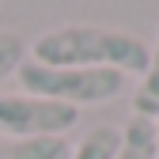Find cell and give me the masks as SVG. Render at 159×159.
Here are the masks:
<instances>
[{
    "instance_id": "cell-8",
    "label": "cell",
    "mask_w": 159,
    "mask_h": 159,
    "mask_svg": "<svg viewBox=\"0 0 159 159\" xmlns=\"http://www.w3.org/2000/svg\"><path fill=\"white\" fill-rule=\"evenodd\" d=\"M27 61V42L15 30H0V80L15 76V68Z\"/></svg>"
},
{
    "instance_id": "cell-6",
    "label": "cell",
    "mask_w": 159,
    "mask_h": 159,
    "mask_svg": "<svg viewBox=\"0 0 159 159\" xmlns=\"http://www.w3.org/2000/svg\"><path fill=\"white\" fill-rule=\"evenodd\" d=\"M133 114L148 117V121L159 117V34H155L152 57H148V68L140 76V87H136V95H133Z\"/></svg>"
},
{
    "instance_id": "cell-5",
    "label": "cell",
    "mask_w": 159,
    "mask_h": 159,
    "mask_svg": "<svg viewBox=\"0 0 159 159\" xmlns=\"http://www.w3.org/2000/svg\"><path fill=\"white\" fill-rule=\"evenodd\" d=\"M117 148H121V129L117 125H98V129H87L76 140L68 159H114Z\"/></svg>"
},
{
    "instance_id": "cell-9",
    "label": "cell",
    "mask_w": 159,
    "mask_h": 159,
    "mask_svg": "<svg viewBox=\"0 0 159 159\" xmlns=\"http://www.w3.org/2000/svg\"><path fill=\"white\" fill-rule=\"evenodd\" d=\"M155 159H159V117H155Z\"/></svg>"
},
{
    "instance_id": "cell-4",
    "label": "cell",
    "mask_w": 159,
    "mask_h": 159,
    "mask_svg": "<svg viewBox=\"0 0 159 159\" xmlns=\"http://www.w3.org/2000/svg\"><path fill=\"white\" fill-rule=\"evenodd\" d=\"M114 159H155V121L133 114L121 129V148Z\"/></svg>"
},
{
    "instance_id": "cell-7",
    "label": "cell",
    "mask_w": 159,
    "mask_h": 159,
    "mask_svg": "<svg viewBox=\"0 0 159 159\" xmlns=\"http://www.w3.org/2000/svg\"><path fill=\"white\" fill-rule=\"evenodd\" d=\"M65 136H38V140H11L0 148V159H68Z\"/></svg>"
},
{
    "instance_id": "cell-2",
    "label": "cell",
    "mask_w": 159,
    "mask_h": 159,
    "mask_svg": "<svg viewBox=\"0 0 159 159\" xmlns=\"http://www.w3.org/2000/svg\"><path fill=\"white\" fill-rule=\"evenodd\" d=\"M15 80L27 95L49 98V102H65L72 110L114 102L125 87V76L114 72V68H53V65L30 61V57L15 68Z\"/></svg>"
},
{
    "instance_id": "cell-1",
    "label": "cell",
    "mask_w": 159,
    "mask_h": 159,
    "mask_svg": "<svg viewBox=\"0 0 159 159\" xmlns=\"http://www.w3.org/2000/svg\"><path fill=\"white\" fill-rule=\"evenodd\" d=\"M30 61L53 68H114L121 76H144L152 46L144 38L98 23H65L42 30L30 46Z\"/></svg>"
},
{
    "instance_id": "cell-3",
    "label": "cell",
    "mask_w": 159,
    "mask_h": 159,
    "mask_svg": "<svg viewBox=\"0 0 159 159\" xmlns=\"http://www.w3.org/2000/svg\"><path fill=\"white\" fill-rule=\"evenodd\" d=\"M80 110L49 98H34L27 91H0V136L38 140V136H65L76 129Z\"/></svg>"
}]
</instances>
